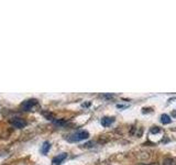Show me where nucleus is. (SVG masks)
I'll list each match as a JSON object with an SVG mask.
<instances>
[{
  "label": "nucleus",
  "mask_w": 176,
  "mask_h": 165,
  "mask_svg": "<svg viewBox=\"0 0 176 165\" xmlns=\"http://www.w3.org/2000/svg\"><path fill=\"white\" fill-rule=\"evenodd\" d=\"M160 128L159 127H153L152 128V129H151V132H152V133H157V132H160Z\"/></svg>",
  "instance_id": "9b49d317"
},
{
  "label": "nucleus",
  "mask_w": 176,
  "mask_h": 165,
  "mask_svg": "<svg viewBox=\"0 0 176 165\" xmlns=\"http://www.w3.org/2000/svg\"><path fill=\"white\" fill-rule=\"evenodd\" d=\"M139 165H145V164H139ZM149 165H159V163L154 162V163H151V164H149Z\"/></svg>",
  "instance_id": "2eb2a0df"
},
{
  "label": "nucleus",
  "mask_w": 176,
  "mask_h": 165,
  "mask_svg": "<svg viewBox=\"0 0 176 165\" xmlns=\"http://www.w3.org/2000/svg\"><path fill=\"white\" fill-rule=\"evenodd\" d=\"M89 136V133L87 131H77L75 133L71 134V136H67V141L71 142V143H75V142H79V141H83V140H86L88 139Z\"/></svg>",
  "instance_id": "f257e3e1"
},
{
  "label": "nucleus",
  "mask_w": 176,
  "mask_h": 165,
  "mask_svg": "<svg viewBox=\"0 0 176 165\" xmlns=\"http://www.w3.org/2000/svg\"><path fill=\"white\" fill-rule=\"evenodd\" d=\"M66 122L67 121L65 120V119H58V120H54V125H57V127H63Z\"/></svg>",
  "instance_id": "9d476101"
},
{
  "label": "nucleus",
  "mask_w": 176,
  "mask_h": 165,
  "mask_svg": "<svg viewBox=\"0 0 176 165\" xmlns=\"http://www.w3.org/2000/svg\"><path fill=\"white\" fill-rule=\"evenodd\" d=\"M163 165H176V161L173 157H165L163 160Z\"/></svg>",
  "instance_id": "6e6552de"
},
{
  "label": "nucleus",
  "mask_w": 176,
  "mask_h": 165,
  "mask_svg": "<svg viewBox=\"0 0 176 165\" xmlns=\"http://www.w3.org/2000/svg\"><path fill=\"white\" fill-rule=\"evenodd\" d=\"M92 144H94V142H88V143L84 144V146H85V148H91Z\"/></svg>",
  "instance_id": "f8f14e48"
},
{
  "label": "nucleus",
  "mask_w": 176,
  "mask_h": 165,
  "mask_svg": "<svg viewBox=\"0 0 176 165\" xmlns=\"http://www.w3.org/2000/svg\"><path fill=\"white\" fill-rule=\"evenodd\" d=\"M42 115H43V117H45L47 120H54L55 119L54 113L50 112V111H42Z\"/></svg>",
  "instance_id": "1a4fd4ad"
},
{
  "label": "nucleus",
  "mask_w": 176,
  "mask_h": 165,
  "mask_svg": "<svg viewBox=\"0 0 176 165\" xmlns=\"http://www.w3.org/2000/svg\"><path fill=\"white\" fill-rule=\"evenodd\" d=\"M115 122V118L112 117H104V118L101 119V125L102 127H109L111 125Z\"/></svg>",
  "instance_id": "39448f33"
},
{
  "label": "nucleus",
  "mask_w": 176,
  "mask_h": 165,
  "mask_svg": "<svg viewBox=\"0 0 176 165\" xmlns=\"http://www.w3.org/2000/svg\"><path fill=\"white\" fill-rule=\"evenodd\" d=\"M67 157V153H61L58 154V155H56V156L53 159V165H61L62 163L64 162V160Z\"/></svg>",
  "instance_id": "20e7f679"
},
{
  "label": "nucleus",
  "mask_w": 176,
  "mask_h": 165,
  "mask_svg": "<svg viewBox=\"0 0 176 165\" xmlns=\"http://www.w3.org/2000/svg\"><path fill=\"white\" fill-rule=\"evenodd\" d=\"M36 106H39V102L36 99H28V100H24V101L21 104V108H22L24 111H29V110H33Z\"/></svg>",
  "instance_id": "f03ea898"
},
{
  "label": "nucleus",
  "mask_w": 176,
  "mask_h": 165,
  "mask_svg": "<svg viewBox=\"0 0 176 165\" xmlns=\"http://www.w3.org/2000/svg\"><path fill=\"white\" fill-rule=\"evenodd\" d=\"M172 116L176 117V110H173V112H172Z\"/></svg>",
  "instance_id": "dca6fc26"
},
{
  "label": "nucleus",
  "mask_w": 176,
  "mask_h": 165,
  "mask_svg": "<svg viewBox=\"0 0 176 165\" xmlns=\"http://www.w3.org/2000/svg\"><path fill=\"white\" fill-rule=\"evenodd\" d=\"M10 123H11V125L17 128V129H23V128L26 125V121L24 119H21V118L11 119V120H10Z\"/></svg>",
  "instance_id": "7ed1b4c3"
},
{
  "label": "nucleus",
  "mask_w": 176,
  "mask_h": 165,
  "mask_svg": "<svg viewBox=\"0 0 176 165\" xmlns=\"http://www.w3.org/2000/svg\"><path fill=\"white\" fill-rule=\"evenodd\" d=\"M128 106H123V105H117V108H120V109H123V108H127Z\"/></svg>",
  "instance_id": "4468645a"
},
{
  "label": "nucleus",
  "mask_w": 176,
  "mask_h": 165,
  "mask_svg": "<svg viewBox=\"0 0 176 165\" xmlns=\"http://www.w3.org/2000/svg\"><path fill=\"white\" fill-rule=\"evenodd\" d=\"M50 148H51V144H50V142H44L43 145H42V149H41V153L42 154H46L47 152L50 151Z\"/></svg>",
  "instance_id": "423d86ee"
},
{
  "label": "nucleus",
  "mask_w": 176,
  "mask_h": 165,
  "mask_svg": "<svg viewBox=\"0 0 176 165\" xmlns=\"http://www.w3.org/2000/svg\"><path fill=\"white\" fill-rule=\"evenodd\" d=\"M161 122L163 123V125H170L171 122H172V119H171L170 116H167V115H162Z\"/></svg>",
  "instance_id": "0eeeda50"
},
{
  "label": "nucleus",
  "mask_w": 176,
  "mask_h": 165,
  "mask_svg": "<svg viewBox=\"0 0 176 165\" xmlns=\"http://www.w3.org/2000/svg\"><path fill=\"white\" fill-rule=\"evenodd\" d=\"M101 97H105V98H112L113 95H101Z\"/></svg>",
  "instance_id": "ddd939ff"
}]
</instances>
